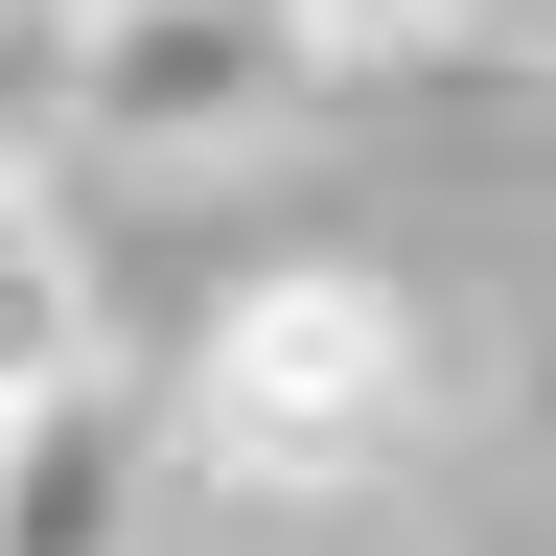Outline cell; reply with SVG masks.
Returning <instances> with one entry per match:
<instances>
[{
  "label": "cell",
  "mask_w": 556,
  "mask_h": 556,
  "mask_svg": "<svg viewBox=\"0 0 556 556\" xmlns=\"http://www.w3.org/2000/svg\"><path fill=\"white\" fill-rule=\"evenodd\" d=\"M186 464L208 486H255V510H371V486L417 464V417H441V348H417V302L394 278H348V255H278V278H232L208 302V348H186Z\"/></svg>",
  "instance_id": "6da1fadb"
},
{
  "label": "cell",
  "mask_w": 556,
  "mask_h": 556,
  "mask_svg": "<svg viewBox=\"0 0 556 556\" xmlns=\"http://www.w3.org/2000/svg\"><path fill=\"white\" fill-rule=\"evenodd\" d=\"M348 47H556V0H348Z\"/></svg>",
  "instance_id": "5b68a950"
},
{
  "label": "cell",
  "mask_w": 556,
  "mask_h": 556,
  "mask_svg": "<svg viewBox=\"0 0 556 556\" xmlns=\"http://www.w3.org/2000/svg\"><path fill=\"white\" fill-rule=\"evenodd\" d=\"M47 371H93V255H70V208L0 163V394H47Z\"/></svg>",
  "instance_id": "277c9868"
},
{
  "label": "cell",
  "mask_w": 556,
  "mask_h": 556,
  "mask_svg": "<svg viewBox=\"0 0 556 556\" xmlns=\"http://www.w3.org/2000/svg\"><path fill=\"white\" fill-rule=\"evenodd\" d=\"M325 556H348V510H325Z\"/></svg>",
  "instance_id": "8992f818"
},
{
  "label": "cell",
  "mask_w": 556,
  "mask_h": 556,
  "mask_svg": "<svg viewBox=\"0 0 556 556\" xmlns=\"http://www.w3.org/2000/svg\"><path fill=\"white\" fill-rule=\"evenodd\" d=\"M302 0H70V116L93 139H163V163H208L232 116L302 93Z\"/></svg>",
  "instance_id": "7a4b0ae2"
},
{
  "label": "cell",
  "mask_w": 556,
  "mask_h": 556,
  "mask_svg": "<svg viewBox=\"0 0 556 556\" xmlns=\"http://www.w3.org/2000/svg\"><path fill=\"white\" fill-rule=\"evenodd\" d=\"M186 417L116 371H47V394H0V556H139V486H163Z\"/></svg>",
  "instance_id": "3957f363"
}]
</instances>
